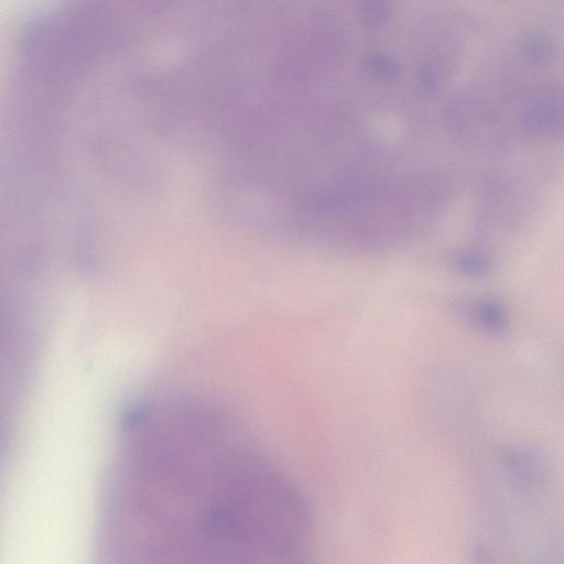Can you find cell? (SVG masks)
<instances>
[{"mask_svg":"<svg viewBox=\"0 0 564 564\" xmlns=\"http://www.w3.org/2000/svg\"><path fill=\"white\" fill-rule=\"evenodd\" d=\"M455 312L478 329L502 335L509 330L510 315L507 306L490 296L459 299L453 303Z\"/></svg>","mask_w":564,"mask_h":564,"instance_id":"cell-2","label":"cell"},{"mask_svg":"<svg viewBox=\"0 0 564 564\" xmlns=\"http://www.w3.org/2000/svg\"><path fill=\"white\" fill-rule=\"evenodd\" d=\"M448 263L457 274L469 278L487 276L495 267L491 254L481 247L458 249L449 256Z\"/></svg>","mask_w":564,"mask_h":564,"instance_id":"cell-3","label":"cell"},{"mask_svg":"<svg viewBox=\"0 0 564 564\" xmlns=\"http://www.w3.org/2000/svg\"><path fill=\"white\" fill-rule=\"evenodd\" d=\"M411 194H414V195H417V196H421V197H424V198H427V199L441 203V204L449 206L452 208H454V207H465V206H462V205H458V204H454V203H451V202H446V200H443V199L434 198V197L422 195V194L414 193V192H412ZM502 208H503V196L502 195L496 196V194H495V204H494L492 210H490V213H487V214L485 212L484 213L480 212V210H478V212L489 216L490 218L491 217L495 218L502 210ZM475 210H477V209H475Z\"/></svg>","mask_w":564,"mask_h":564,"instance_id":"cell-4","label":"cell"},{"mask_svg":"<svg viewBox=\"0 0 564 564\" xmlns=\"http://www.w3.org/2000/svg\"><path fill=\"white\" fill-rule=\"evenodd\" d=\"M510 477L527 491L542 492L550 481L546 456L536 448L509 447L500 454Z\"/></svg>","mask_w":564,"mask_h":564,"instance_id":"cell-1","label":"cell"}]
</instances>
